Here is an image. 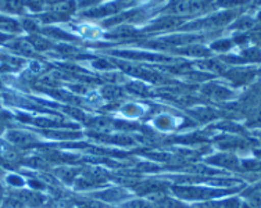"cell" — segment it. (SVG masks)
Wrapping results in <instances>:
<instances>
[]
</instances>
